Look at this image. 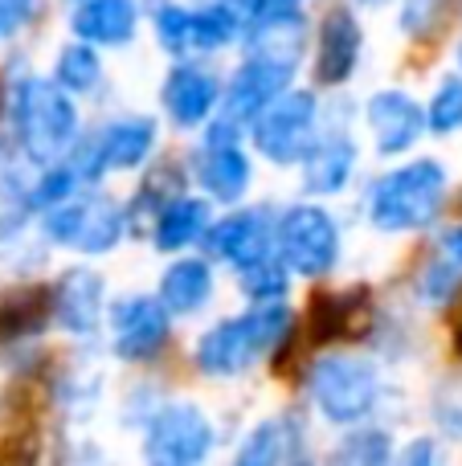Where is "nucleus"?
Returning <instances> with one entry per match:
<instances>
[{
	"label": "nucleus",
	"instance_id": "412c9836",
	"mask_svg": "<svg viewBox=\"0 0 462 466\" xmlns=\"http://www.w3.org/2000/svg\"><path fill=\"white\" fill-rule=\"evenodd\" d=\"M213 218H209V201L205 197H188V193H176L152 221V246L160 254H180V249L196 246L205 241Z\"/></svg>",
	"mask_w": 462,
	"mask_h": 466
},
{
	"label": "nucleus",
	"instance_id": "aec40b11",
	"mask_svg": "<svg viewBox=\"0 0 462 466\" xmlns=\"http://www.w3.org/2000/svg\"><path fill=\"white\" fill-rule=\"evenodd\" d=\"M49 319H54V290L45 287L5 290L0 295V352L37 339Z\"/></svg>",
	"mask_w": 462,
	"mask_h": 466
},
{
	"label": "nucleus",
	"instance_id": "4468645a",
	"mask_svg": "<svg viewBox=\"0 0 462 466\" xmlns=\"http://www.w3.org/2000/svg\"><path fill=\"white\" fill-rule=\"evenodd\" d=\"M205 254L234 266V270H246V266L275 254V221L266 209H234L229 218L209 226Z\"/></svg>",
	"mask_w": 462,
	"mask_h": 466
},
{
	"label": "nucleus",
	"instance_id": "4be33fe9",
	"mask_svg": "<svg viewBox=\"0 0 462 466\" xmlns=\"http://www.w3.org/2000/svg\"><path fill=\"white\" fill-rule=\"evenodd\" d=\"M458 290H462V226H450L438 233L434 254L426 258L422 274H417V295L430 307H447L455 303Z\"/></svg>",
	"mask_w": 462,
	"mask_h": 466
},
{
	"label": "nucleus",
	"instance_id": "c756f323",
	"mask_svg": "<svg viewBox=\"0 0 462 466\" xmlns=\"http://www.w3.org/2000/svg\"><path fill=\"white\" fill-rule=\"evenodd\" d=\"M237 282H242V295L250 303H286V290H291V270L283 266V258L270 254L262 262L237 270Z\"/></svg>",
	"mask_w": 462,
	"mask_h": 466
},
{
	"label": "nucleus",
	"instance_id": "2f4dec72",
	"mask_svg": "<svg viewBox=\"0 0 462 466\" xmlns=\"http://www.w3.org/2000/svg\"><path fill=\"white\" fill-rule=\"evenodd\" d=\"M336 459L340 462H357V466H381L393 459V438L385 430L360 426L352 434H344V442L336 446Z\"/></svg>",
	"mask_w": 462,
	"mask_h": 466
},
{
	"label": "nucleus",
	"instance_id": "393cba45",
	"mask_svg": "<svg viewBox=\"0 0 462 466\" xmlns=\"http://www.w3.org/2000/svg\"><path fill=\"white\" fill-rule=\"evenodd\" d=\"M365 299L368 290H336V295H316L311 299V315H307V331L319 344H336V339H348L357 331V319L365 315Z\"/></svg>",
	"mask_w": 462,
	"mask_h": 466
},
{
	"label": "nucleus",
	"instance_id": "6e6552de",
	"mask_svg": "<svg viewBox=\"0 0 462 466\" xmlns=\"http://www.w3.org/2000/svg\"><path fill=\"white\" fill-rule=\"evenodd\" d=\"M156 152V119L152 115H119L90 139H78L70 164L86 185H95L106 172H136Z\"/></svg>",
	"mask_w": 462,
	"mask_h": 466
},
{
	"label": "nucleus",
	"instance_id": "f704fd0d",
	"mask_svg": "<svg viewBox=\"0 0 462 466\" xmlns=\"http://www.w3.org/2000/svg\"><path fill=\"white\" fill-rule=\"evenodd\" d=\"M438 459V446H434V438H414V442L401 451V462H434Z\"/></svg>",
	"mask_w": 462,
	"mask_h": 466
},
{
	"label": "nucleus",
	"instance_id": "2eb2a0df",
	"mask_svg": "<svg viewBox=\"0 0 462 466\" xmlns=\"http://www.w3.org/2000/svg\"><path fill=\"white\" fill-rule=\"evenodd\" d=\"M365 123L381 156H406L426 136V106L409 90H377L365 103Z\"/></svg>",
	"mask_w": 462,
	"mask_h": 466
},
{
	"label": "nucleus",
	"instance_id": "f257e3e1",
	"mask_svg": "<svg viewBox=\"0 0 462 466\" xmlns=\"http://www.w3.org/2000/svg\"><path fill=\"white\" fill-rule=\"evenodd\" d=\"M295 344V311L286 303H254L246 315L217 319L193 348L201 377L229 380L250 372L258 360H278Z\"/></svg>",
	"mask_w": 462,
	"mask_h": 466
},
{
	"label": "nucleus",
	"instance_id": "cd10ccee",
	"mask_svg": "<svg viewBox=\"0 0 462 466\" xmlns=\"http://www.w3.org/2000/svg\"><path fill=\"white\" fill-rule=\"evenodd\" d=\"M458 13V0H401V33L409 41H438Z\"/></svg>",
	"mask_w": 462,
	"mask_h": 466
},
{
	"label": "nucleus",
	"instance_id": "f3484780",
	"mask_svg": "<svg viewBox=\"0 0 462 466\" xmlns=\"http://www.w3.org/2000/svg\"><path fill=\"white\" fill-rule=\"evenodd\" d=\"M103 299H106V282L98 270L90 266H70L54 287V319L65 336H95L98 319H103Z\"/></svg>",
	"mask_w": 462,
	"mask_h": 466
},
{
	"label": "nucleus",
	"instance_id": "5701e85b",
	"mask_svg": "<svg viewBox=\"0 0 462 466\" xmlns=\"http://www.w3.org/2000/svg\"><path fill=\"white\" fill-rule=\"evenodd\" d=\"M213 287H217V282H213L209 258H176V262L160 274L156 295L164 299V307H168L172 315H196L209 307Z\"/></svg>",
	"mask_w": 462,
	"mask_h": 466
},
{
	"label": "nucleus",
	"instance_id": "7c9ffc66",
	"mask_svg": "<svg viewBox=\"0 0 462 466\" xmlns=\"http://www.w3.org/2000/svg\"><path fill=\"white\" fill-rule=\"evenodd\" d=\"M426 127L434 136H455V131H462V70L447 74L434 86L430 103H426Z\"/></svg>",
	"mask_w": 462,
	"mask_h": 466
},
{
	"label": "nucleus",
	"instance_id": "6ab92c4d",
	"mask_svg": "<svg viewBox=\"0 0 462 466\" xmlns=\"http://www.w3.org/2000/svg\"><path fill=\"white\" fill-rule=\"evenodd\" d=\"M139 0H78L70 13V33L98 49H123L136 41Z\"/></svg>",
	"mask_w": 462,
	"mask_h": 466
},
{
	"label": "nucleus",
	"instance_id": "c9c22d12",
	"mask_svg": "<svg viewBox=\"0 0 462 466\" xmlns=\"http://www.w3.org/2000/svg\"><path fill=\"white\" fill-rule=\"evenodd\" d=\"M360 5H365V8H385L389 0H360Z\"/></svg>",
	"mask_w": 462,
	"mask_h": 466
},
{
	"label": "nucleus",
	"instance_id": "a878e982",
	"mask_svg": "<svg viewBox=\"0 0 462 466\" xmlns=\"http://www.w3.org/2000/svg\"><path fill=\"white\" fill-rule=\"evenodd\" d=\"M54 78L62 82L70 95H90V90L103 82V57H98V46L74 37L70 46L57 49L54 57Z\"/></svg>",
	"mask_w": 462,
	"mask_h": 466
},
{
	"label": "nucleus",
	"instance_id": "a211bd4d",
	"mask_svg": "<svg viewBox=\"0 0 462 466\" xmlns=\"http://www.w3.org/2000/svg\"><path fill=\"white\" fill-rule=\"evenodd\" d=\"M360 147L348 131H319L316 144L307 147V156L299 160L303 168V188L311 197H336L352 185L357 177Z\"/></svg>",
	"mask_w": 462,
	"mask_h": 466
},
{
	"label": "nucleus",
	"instance_id": "1a4fd4ad",
	"mask_svg": "<svg viewBox=\"0 0 462 466\" xmlns=\"http://www.w3.org/2000/svg\"><path fill=\"white\" fill-rule=\"evenodd\" d=\"M193 177L205 188V197L221 205H237L250 193V156L242 152V123L221 115V119L205 123V139L193 156Z\"/></svg>",
	"mask_w": 462,
	"mask_h": 466
},
{
	"label": "nucleus",
	"instance_id": "473e14b6",
	"mask_svg": "<svg viewBox=\"0 0 462 466\" xmlns=\"http://www.w3.org/2000/svg\"><path fill=\"white\" fill-rule=\"evenodd\" d=\"M188 16L193 8L176 5V0H164L152 13V29H156V46L172 57H188Z\"/></svg>",
	"mask_w": 462,
	"mask_h": 466
},
{
	"label": "nucleus",
	"instance_id": "e433bc0d",
	"mask_svg": "<svg viewBox=\"0 0 462 466\" xmlns=\"http://www.w3.org/2000/svg\"><path fill=\"white\" fill-rule=\"evenodd\" d=\"M0 103H5V86H0ZM0 115H5V106H0Z\"/></svg>",
	"mask_w": 462,
	"mask_h": 466
},
{
	"label": "nucleus",
	"instance_id": "423d86ee",
	"mask_svg": "<svg viewBox=\"0 0 462 466\" xmlns=\"http://www.w3.org/2000/svg\"><path fill=\"white\" fill-rule=\"evenodd\" d=\"M41 233L49 246L78 249V254H111L127 238V209H119L106 197H82L74 193L70 201L54 205L41 213Z\"/></svg>",
	"mask_w": 462,
	"mask_h": 466
},
{
	"label": "nucleus",
	"instance_id": "f8f14e48",
	"mask_svg": "<svg viewBox=\"0 0 462 466\" xmlns=\"http://www.w3.org/2000/svg\"><path fill=\"white\" fill-rule=\"evenodd\" d=\"M295 70H299V66L278 62V57L246 54V62L234 70L226 95H221V115H229V119H237L242 127H250V123L291 86Z\"/></svg>",
	"mask_w": 462,
	"mask_h": 466
},
{
	"label": "nucleus",
	"instance_id": "9d476101",
	"mask_svg": "<svg viewBox=\"0 0 462 466\" xmlns=\"http://www.w3.org/2000/svg\"><path fill=\"white\" fill-rule=\"evenodd\" d=\"M213 442V421L196 401H168L152 413L144 430V459L156 466H193L209 459Z\"/></svg>",
	"mask_w": 462,
	"mask_h": 466
},
{
	"label": "nucleus",
	"instance_id": "c85d7f7f",
	"mask_svg": "<svg viewBox=\"0 0 462 466\" xmlns=\"http://www.w3.org/2000/svg\"><path fill=\"white\" fill-rule=\"evenodd\" d=\"M82 185H86V180L78 177V168L70 164V156H65V160L45 164V168L37 172V180L29 185V209L33 213L54 209V205L70 201L74 193H82Z\"/></svg>",
	"mask_w": 462,
	"mask_h": 466
},
{
	"label": "nucleus",
	"instance_id": "f03ea898",
	"mask_svg": "<svg viewBox=\"0 0 462 466\" xmlns=\"http://www.w3.org/2000/svg\"><path fill=\"white\" fill-rule=\"evenodd\" d=\"M8 123H13V144L29 164H54L65 160L78 144V106L74 95L57 78L25 74L8 90Z\"/></svg>",
	"mask_w": 462,
	"mask_h": 466
},
{
	"label": "nucleus",
	"instance_id": "72a5a7b5",
	"mask_svg": "<svg viewBox=\"0 0 462 466\" xmlns=\"http://www.w3.org/2000/svg\"><path fill=\"white\" fill-rule=\"evenodd\" d=\"M37 8H41V0H0V46L21 37L33 25Z\"/></svg>",
	"mask_w": 462,
	"mask_h": 466
},
{
	"label": "nucleus",
	"instance_id": "39448f33",
	"mask_svg": "<svg viewBox=\"0 0 462 466\" xmlns=\"http://www.w3.org/2000/svg\"><path fill=\"white\" fill-rule=\"evenodd\" d=\"M340 221L324 205H291L275 221V254L299 279H324L340 262Z\"/></svg>",
	"mask_w": 462,
	"mask_h": 466
},
{
	"label": "nucleus",
	"instance_id": "dca6fc26",
	"mask_svg": "<svg viewBox=\"0 0 462 466\" xmlns=\"http://www.w3.org/2000/svg\"><path fill=\"white\" fill-rule=\"evenodd\" d=\"M365 49V29H360L357 13L348 5H332L319 21V37H316V82L327 90H340L352 82Z\"/></svg>",
	"mask_w": 462,
	"mask_h": 466
},
{
	"label": "nucleus",
	"instance_id": "4c0bfd02",
	"mask_svg": "<svg viewBox=\"0 0 462 466\" xmlns=\"http://www.w3.org/2000/svg\"><path fill=\"white\" fill-rule=\"evenodd\" d=\"M201 5H209V0H201Z\"/></svg>",
	"mask_w": 462,
	"mask_h": 466
},
{
	"label": "nucleus",
	"instance_id": "20e7f679",
	"mask_svg": "<svg viewBox=\"0 0 462 466\" xmlns=\"http://www.w3.org/2000/svg\"><path fill=\"white\" fill-rule=\"evenodd\" d=\"M307 393L332 426H360L381 401V372L352 352H327L311 364Z\"/></svg>",
	"mask_w": 462,
	"mask_h": 466
},
{
	"label": "nucleus",
	"instance_id": "9b49d317",
	"mask_svg": "<svg viewBox=\"0 0 462 466\" xmlns=\"http://www.w3.org/2000/svg\"><path fill=\"white\" fill-rule=\"evenodd\" d=\"M172 311L160 295H127L111 307V348L123 364H147L168 348Z\"/></svg>",
	"mask_w": 462,
	"mask_h": 466
},
{
	"label": "nucleus",
	"instance_id": "b1692460",
	"mask_svg": "<svg viewBox=\"0 0 462 466\" xmlns=\"http://www.w3.org/2000/svg\"><path fill=\"white\" fill-rule=\"evenodd\" d=\"M303 438H307V430H303V421L295 418L291 410L275 413V418L258 421V426L250 430V438H246L242 451H237V462L242 466H270V462L299 459Z\"/></svg>",
	"mask_w": 462,
	"mask_h": 466
},
{
	"label": "nucleus",
	"instance_id": "7ed1b4c3",
	"mask_svg": "<svg viewBox=\"0 0 462 466\" xmlns=\"http://www.w3.org/2000/svg\"><path fill=\"white\" fill-rule=\"evenodd\" d=\"M450 177L442 160H409L368 188V221L381 233H422L447 205Z\"/></svg>",
	"mask_w": 462,
	"mask_h": 466
},
{
	"label": "nucleus",
	"instance_id": "ddd939ff",
	"mask_svg": "<svg viewBox=\"0 0 462 466\" xmlns=\"http://www.w3.org/2000/svg\"><path fill=\"white\" fill-rule=\"evenodd\" d=\"M221 95H226V86L217 82V74L205 70V66H196V62H185V57L172 66L168 78H164V86H160L164 115H168L180 131L205 127V123L217 115Z\"/></svg>",
	"mask_w": 462,
	"mask_h": 466
},
{
	"label": "nucleus",
	"instance_id": "bb28decb",
	"mask_svg": "<svg viewBox=\"0 0 462 466\" xmlns=\"http://www.w3.org/2000/svg\"><path fill=\"white\" fill-rule=\"evenodd\" d=\"M29 218H33L29 185H25V177L16 172V164L0 156V249L13 246V241L21 238V229Z\"/></svg>",
	"mask_w": 462,
	"mask_h": 466
},
{
	"label": "nucleus",
	"instance_id": "0eeeda50",
	"mask_svg": "<svg viewBox=\"0 0 462 466\" xmlns=\"http://www.w3.org/2000/svg\"><path fill=\"white\" fill-rule=\"evenodd\" d=\"M319 136V98L311 90H291L286 86L258 119L250 123V139L258 147L262 160L291 168L307 156V147Z\"/></svg>",
	"mask_w": 462,
	"mask_h": 466
}]
</instances>
